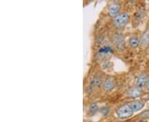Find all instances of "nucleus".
I'll list each match as a JSON object with an SVG mask.
<instances>
[{"instance_id": "f257e3e1", "label": "nucleus", "mask_w": 149, "mask_h": 122, "mask_svg": "<svg viewBox=\"0 0 149 122\" xmlns=\"http://www.w3.org/2000/svg\"><path fill=\"white\" fill-rule=\"evenodd\" d=\"M134 112L133 111L132 107L129 106V104H125L123 106H119L116 111L117 116L120 119H127L133 115Z\"/></svg>"}, {"instance_id": "f03ea898", "label": "nucleus", "mask_w": 149, "mask_h": 122, "mask_svg": "<svg viewBox=\"0 0 149 122\" xmlns=\"http://www.w3.org/2000/svg\"><path fill=\"white\" fill-rule=\"evenodd\" d=\"M129 21V16L127 12L120 13L118 16L113 18V25L118 28H122L127 25V23Z\"/></svg>"}, {"instance_id": "7ed1b4c3", "label": "nucleus", "mask_w": 149, "mask_h": 122, "mask_svg": "<svg viewBox=\"0 0 149 122\" xmlns=\"http://www.w3.org/2000/svg\"><path fill=\"white\" fill-rule=\"evenodd\" d=\"M116 86V83H115V79L113 78H107L105 79L104 80L103 83H102V89L104 91V92H110L113 89H114Z\"/></svg>"}, {"instance_id": "20e7f679", "label": "nucleus", "mask_w": 149, "mask_h": 122, "mask_svg": "<svg viewBox=\"0 0 149 122\" xmlns=\"http://www.w3.org/2000/svg\"><path fill=\"white\" fill-rule=\"evenodd\" d=\"M126 95L130 98H138L142 95V90L139 88L138 87H133V88L127 91Z\"/></svg>"}, {"instance_id": "39448f33", "label": "nucleus", "mask_w": 149, "mask_h": 122, "mask_svg": "<svg viewBox=\"0 0 149 122\" xmlns=\"http://www.w3.org/2000/svg\"><path fill=\"white\" fill-rule=\"evenodd\" d=\"M148 81V76L145 74H141L136 79V85H137V87L139 88L142 89L144 86H146V83H147Z\"/></svg>"}, {"instance_id": "423d86ee", "label": "nucleus", "mask_w": 149, "mask_h": 122, "mask_svg": "<svg viewBox=\"0 0 149 122\" xmlns=\"http://www.w3.org/2000/svg\"><path fill=\"white\" fill-rule=\"evenodd\" d=\"M119 12H120V5L118 3H113L109 8V14L113 18L120 14Z\"/></svg>"}, {"instance_id": "0eeeda50", "label": "nucleus", "mask_w": 149, "mask_h": 122, "mask_svg": "<svg viewBox=\"0 0 149 122\" xmlns=\"http://www.w3.org/2000/svg\"><path fill=\"white\" fill-rule=\"evenodd\" d=\"M128 104H129V106L132 107V109H133V111L134 112H139V111H140V110H142L144 106L143 102L140 101H133V102H130V103H128Z\"/></svg>"}, {"instance_id": "6e6552de", "label": "nucleus", "mask_w": 149, "mask_h": 122, "mask_svg": "<svg viewBox=\"0 0 149 122\" xmlns=\"http://www.w3.org/2000/svg\"><path fill=\"white\" fill-rule=\"evenodd\" d=\"M113 42L115 43V45H117L118 47H123V43H124L123 37L121 35L116 34V35H114V37H113Z\"/></svg>"}, {"instance_id": "1a4fd4ad", "label": "nucleus", "mask_w": 149, "mask_h": 122, "mask_svg": "<svg viewBox=\"0 0 149 122\" xmlns=\"http://www.w3.org/2000/svg\"><path fill=\"white\" fill-rule=\"evenodd\" d=\"M128 43H129V45L132 48H137L139 47V44H140V40L137 37H132L129 38Z\"/></svg>"}, {"instance_id": "9d476101", "label": "nucleus", "mask_w": 149, "mask_h": 122, "mask_svg": "<svg viewBox=\"0 0 149 122\" xmlns=\"http://www.w3.org/2000/svg\"><path fill=\"white\" fill-rule=\"evenodd\" d=\"M101 83V80H100V77H95L93 79L91 80V86L93 87V88H97L99 87Z\"/></svg>"}, {"instance_id": "9b49d317", "label": "nucleus", "mask_w": 149, "mask_h": 122, "mask_svg": "<svg viewBox=\"0 0 149 122\" xmlns=\"http://www.w3.org/2000/svg\"><path fill=\"white\" fill-rule=\"evenodd\" d=\"M98 111H99V106H97V104H95V103H92L91 106H89V112L91 115L95 114Z\"/></svg>"}, {"instance_id": "f8f14e48", "label": "nucleus", "mask_w": 149, "mask_h": 122, "mask_svg": "<svg viewBox=\"0 0 149 122\" xmlns=\"http://www.w3.org/2000/svg\"><path fill=\"white\" fill-rule=\"evenodd\" d=\"M140 116L142 117V118H149V110H147V111H145L144 112H143V113L140 115Z\"/></svg>"}, {"instance_id": "ddd939ff", "label": "nucleus", "mask_w": 149, "mask_h": 122, "mask_svg": "<svg viewBox=\"0 0 149 122\" xmlns=\"http://www.w3.org/2000/svg\"><path fill=\"white\" fill-rule=\"evenodd\" d=\"M100 112H101L103 114H104V115H108L109 112V109L108 107H105V106H104V107H103L101 110H100Z\"/></svg>"}, {"instance_id": "4468645a", "label": "nucleus", "mask_w": 149, "mask_h": 122, "mask_svg": "<svg viewBox=\"0 0 149 122\" xmlns=\"http://www.w3.org/2000/svg\"><path fill=\"white\" fill-rule=\"evenodd\" d=\"M145 87H146V89L149 92V80L147 82V83H146V86H145Z\"/></svg>"}, {"instance_id": "2eb2a0df", "label": "nucleus", "mask_w": 149, "mask_h": 122, "mask_svg": "<svg viewBox=\"0 0 149 122\" xmlns=\"http://www.w3.org/2000/svg\"><path fill=\"white\" fill-rule=\"evenodd\" d=\"M148 100H149V96H148Z\"/></svg>"}]
</instances>
